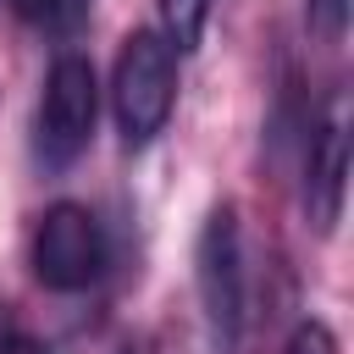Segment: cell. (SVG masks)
Returning a JSON list of instances; mask_svg holds the SVG:
<instances>
[{"mask_svg": "<svg viewBox=\"0 0 354 354\" xmlns=\"http://www.w3.org/2000/svg\"><path fill=\"white\" fill-rule=\"evenodd\" d=\"M111 105L127 149H144L160 138L177 105V50L160 39V28H133L116 50L111 72Z\"/></svg>", "mask_w": 354, "mask_h": 354, "instance_id": "1", "label": "cell"}, {"mask_svg": "<svg viewBox=\"0 0 354 354\" xmlns=\"http://www.w3.org/2000/svg\"><path fill=\"white\" fill-rule=\"evenodd\" d=\"M194 282H199V310L210 326V343L221 354L243 348L249 332V271H243V227L232 205H216L194 238Z\"/></svg>", "mask_w": 354, "mask_h": 354, "instance_id": "2", "label": "cell"}, {"mask_svg": "<svg viewBox=\"0 0 354 354\" xmlns=\"http://www.w3.org/2000/svg\"><path fill=\"white\" fill-rule=\"evenodd\" d=\"M100 122V77L94 61L77 50H61L44 72V94L33 111V160L44 171H66L88 144Z\"/></svg>", "mask_w": 354, "mask_h": 354, "instance_id": "3", "label": "cell"}, {"mask_svg": "<svg viewBox=\"0 0 354 354\" xmlns=\"http://www.w3.org/2000/svg\"><path fill=\"white\" fill-rule=\"evenodd\" d=\"M111 260V243H105V227L88 205L77 199H55L39 227H33V277L50 288V293H83L100 282Z\"/></svg>", "mask_w": 354, "mask_h": 354, "instance_id": "4", "label": "cell"}, {"mask_svg": "<svg viewBox=\"0 0 354 354\" xmlns=\"http://www.w3.org/2000/svg\"><path fill=\"white\" fill-rule=\"evenodd\" d=\"M343 199H348V127L343 116H326L310 138V160H304V216L315 232H332L343 221Z\"/></svg>", "mask_w": 354, "mask_h": 354, "instance_id": "5", "label": "cell"}, {"mask_svg": "<svg viewBox=\"0 0 354 354\" xmlns=\"http://www.w3.org/2000/svg\"><path fill=\"white\" fill-rule=\"evenodd\" d=\"M160 11V39L183 55L205 39V22H210V0H155Z\"/></svg>", "mask_w": 354, "mask_h": 354, "instance_id": "6", "label": "cell"}, {"mask_svg": "<svg viewBox=\"0 0 354 354\" xmlns=\"http://www.w3.org/2000/svg\"><path fill=\"white\" fill-rule=\"evenodd\" d=\"M11 11L44 33H77L88 17V0H11Z\"/></svg>", "mask_w": 354, "mask_h": 354, "instance_id": "7", "label": "cell"}, {"mask_svg": "<svg viewBox=\"0 0 354 354\" xmlns=\"http://www.w3.org/2000/svg\"><path fill=\"white\" fill-rule=\"evenodd\" d=\"M282 354H337V337H332L326 321H299V326L288 332Z\"/></svg>", "mask_w": 354, "mask_h": 354, "instance_id": "8", "label": "cell"}, {"mask_svg": "<svg viewBox=\"0 0 354 354\" xmlns=\"http://www.w3.org/2000/svg\"><path fill=\"white\" fill-rule=\"evenodd\" d=\"M310 28L321 39H337L348 28V0H310Z\"/></svg>", "mask_w": 354, "mask_h": 354, "instance_id": "9", "label": "cell"}, {"mask_svg": "<svg viewBox=\"0 0 354 354\" xmlns=\"http://www.w3.org/2000/svg\"><path fill=\"white\" fill-rule=\"evenodd\" d=\"M0 354H50V348H44L39 337H28V332L11 321V310L0 304Z\"/></svg>", "mask_w": 354, "mask_h": 354, "instance_id": "10", "label": "cell"}, {"mask_svg": "<svg viewBox=\"0 0 354 354\" xmlns=\"http://www.w3.org/2000/svg\"><path fill=\"white\" fill-rule=\"evenodd\" d=\"M116 354H144V348H138V343H122V348H116Z\"/></svg>", "mask_w": 354, "mask_h": 354, "instance_id": "11", "label": "cell"}]
</instances>
